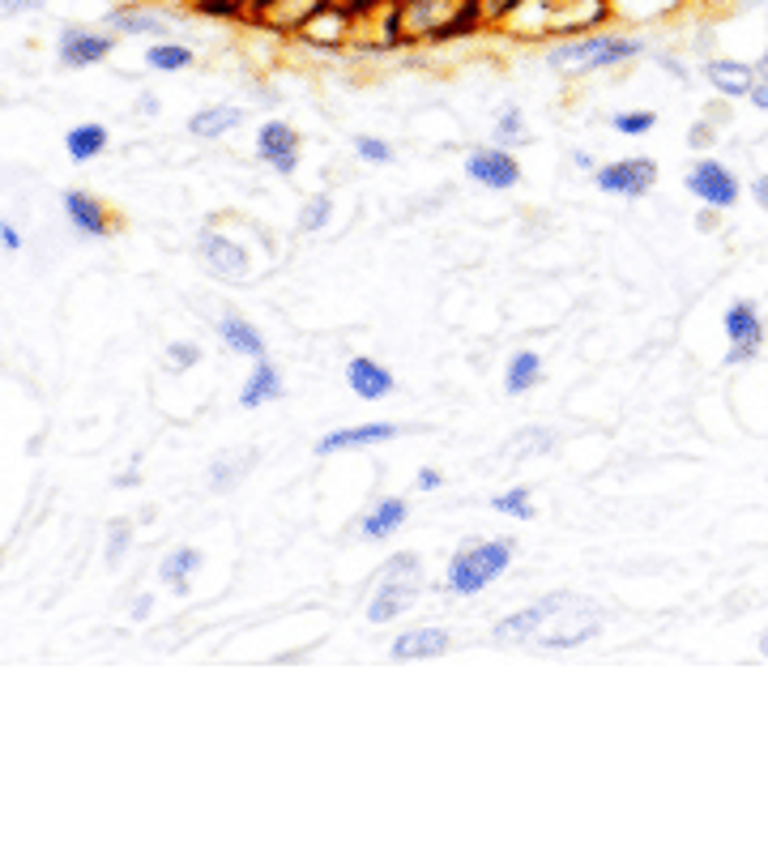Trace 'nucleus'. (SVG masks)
<instances>
[{
	"instance_id": "obj_31",
	"label": "nucleus",
	"mask_w": 768,
	"mask_h": 845,
	"mask_svg": "<svg viewBox=\"0 0 768 845\" xmlns=\"http://www.w3.org/2000/svg\"><path fill=\"white\" fill-rule=\"evenodd\" d=\"M355 154L363 158L367 167H389V163H393V146H389L384 137H367V133L355 137Z\"/></svg>"
},
{
	"instance_id": "obj_30",
	"label": "nucleus",
	"mask_w": 768,
	"mask_h": 845,
	"mask_svg": "<svg viewBox=\"0 0 768 845\" xmlns=\"http://www.w3.org/2000/svg\"><path fill=\"white\" fill-rule=\"evenodd\" d=\"M128 547H133V521H128V517H116V521L107 525V547H103V560H107L111 568H116V564L124 560V555H128Z\"/></svg>"
},
{
	"instance_id": "obj_24",
	"label": "nucleus",
	"mask_w": 768,
	"mask_h": 845,
	"mask_svg": "<svg viewBox=\"0 0 768 845\" xmlns=\"http://www.w3.org/2000/svg\"><path fill=\"white\" fill-rule=\"evenodd\" d=\"M542 385V355L538 350H517L508 363H504V389L512 397H521V393H530Z\"/></svg>"
},
{
	"instance_id": "obj_25",
	"label": "nucleus",
	"mask_w": 768,
	"mask_h": 845,
	"mask_svg": "<svg viewBox=\"0 0 768 845\" xmlns=\"http://www.w3.org/2000/svg\"><path fill=\"white\" fill-rule=\"evenodd\" d=\"M256 449H227V453H218L214 457V470H210V483H214V491H231L239 478L244 474H252V466H256Z\"/></svg>"
},
{
	"instance_id": "obj_37",
	"label": "nucleus",
	"mask_w": 768,
	"mask_h": 845,
	"mask_svg": "<svg viewBox=\"0 0 768 845\" xmlns=\"http://www.w3.org/2000/svg\"><path fill=\"white\" fill-rule=\"evenodd\" d=\"M440 487H444L440 470H419V491H440Z\"/></svg>"
},
{
	"instance_id": "obj_16",
	"label": "nucleus",
	"mask_w": 768,
	"mask_h": 845,
	"mask_svg": "<svg viewBox=\"0 0 768 845\" xmlns=\"http://www.w3.org/2000/svg\"><path fill=\"white\" fill-rule=\"evenodd\" d=\"M282 389L286 385H282L278 363L269 359V355H261V359H252V372L244 380V389H239V406H244V410H261L269 402H278Z\"/></svg>"
},
{
	"instance_id": "obj_35",
	"label": "nucleus",
	"mask_w": 768,
	"mask_h": 845,
	"mask_svg": "<svg viewBox=\"0 0 768 845\" xmlns=\"http://www.w3.org/2000/svg\"><path fill=\"white\" fill-rule=\"evenodd\" d=\"M747 99H751V107H760V111H768V77H756V86L747 90Z\"/></svg>"
},
{
	"instance_id": "obj_9",
	"label": "nucleus",
	"mask_w": 768,
	"mask_h": 845,
	"mask_svg": "<svg viewBox=\"0 0 768 845\" xmlns=\"http://www.w3.org/2000/svg\"><path fill=\"white\" fill-rule=\"evenodd\" d=\"M60 210H64V218H69V227L77 235H86V239H111L116 235V214H111L94 193H86V188H64Z\"/></svg>"
},
{
	"instance_id": "obj_41",
	"label": "nucleus",
	"mask_w": 768,
	"mask_h": 845,
	"mask_svg": "<svg viewBox=\"0 0 768 845\" xmlns=\"http://www.w3.org/2000/svg\"><path fill=\"white\" fill-rule=\"evenodd\" d=\"M658 65H662L666 73H675V77H687V69L679 65V60H670V56H658Z\"/></svg>"
},
{
	"instance_id": "obj_5",
	"label": "nucleus",
	"mask_w": 768,
	"mask_h": 845,
	"mask_svg": "<svg viewBox=\"0 0 768 845\" xmlns=\"http://www.w3.org/2000/svg\"><path fill=\"white\" fill-rule=\"evenodd\" d=\"M683 184L704 210H734L743 197L739 175H734L726 163H717V158H700V163L683 175Z\"/></svg>"
},
{
	"instance_id": "obj_42",
	"label": "nucleus",
	"mask_w": 768,
	"mask_h": 845,
	"mask_svg": "<svg viewBox=\"0 0 768 845\" xmlns=\"http://www.w3.org/2000/svg\"><path fill=\"white\" fill-rule=\"evenodd\" d=\"M5 9H30V5H39V0H0Z\"/></svg>"
},
{
	"instance_id": "obj_22",
	"label": "nucleus",
	"mask_w": 768,
	"mask_h": 845,
	"mask_svg": "<svg viewBox=\"0 0 768 845\" xmlns=\"http://www.w3.org/2000/svg\"><path fill=\"white\" fill-rule=\"evenodd\" d=\"M107 26H111V35H124V39H163L167 35V22L158 18V13H150V9H116L107 18Z\"/></svg>"
},
{
	"instance_id": "obj_14",
	"label": "nucleus",
	"mask_w": 768,
	"mask_h": 845,
	"mask_svg": "<svg viewBox=\"0 0 768 845\" xmlns=\"http://www.w3.org/2000/svg\"><path fill=\"white\" fill-rule=\"evenodd\" d=\"M448 649H453V632L448 628H410L402 636H393L389 658L393 662H431V658H444Z\"/></svg>"
},
{
	"instance_id": "obj_29",
	"label": "nucleus",
	"mask_w": 768,
	"mask_h": 845,
	"mask_svg": "<svg viewBox=\"0 0 768 845\" xmlns=\"http://www.w3.org/2000/svg\"><path fill=\"white\" fill-rule=\"evenodd\" d=\"M495 146H521L525 137H530V129H525V116H521V107H504L500 111V120H495Z\"/></svg>"
},
{
	"instance_id": "obj_7",
	"label": "nucleus",
	"mask_w": 768,
	"mask_h": 845,
	"mask_svg": "<svg viewBox=\"0 0 768 845\" xmlns=\"http://www.w3.org/2000/svg\"><path fill=\"white\" fill-rule=\"evenodd\" d=\"M197 257L222 282H248L252 278V252L239 244V239L222 235V231H201L197 239Z\"/></svg>"
},
{
	"instance_id": "obj_1",
	"label": "nucleus",
	"mask_w": 768,
	"mask_h": 845,
	"mask_svg": "<svg viewBox=\"0 0 768 845\" xmlns=\"http://www.w3.org/2000/svg\"><path fill=\"white\" fill-rule=\"evenodd\" d=\"M645 52V43L636 35H581V39H568V43H555L547 65L564 77H585V73H606Z\"/></svg>"
},
{
	"instance_id": "obj_27",
	"label": "nucleus",
	"mask_w": 768,
	"mask_h": 845,
	"mask_svg": "<svg viewBox=\"0 0 768 845\" xmlns=\"http://www.w3.org/2000/svg\"><path fill=\"white\" fill-rule=\"evenodd\" d=\"M491 513H500L508 521H534V496H530V487H508L500 491V496L491 500Z\"/></svg>"
},
{
	"instance_id": "obj_12",
	"label": "nucleus",
	"mask_w": 768,
	"mask_h": 845,
	"mask_svg": "<svg viewBox=\"0 0 768 845\" xmlns=\"http://www.w3.org/2000/svg\"><path fill=\"white\" fill-rule=\"evenodd\" d=\"M397 436H406L402 423H355V427H338V432L320 436L316 440V453L320 457H333V453H355V449H376V444H389Z\"/></svg>"
},
{
	"instance_id": "obj_38",
	"label": "nucleus",
	"mask_w": 768,
	"mask_h": 845,
	"mask_svg": "<svg viewBox=\"0 0 768 845\" xmlns=\"http://www.w3.org/2000/svg\"><path fill=\"white\" fill-rule=\"evenodd\" d=\"M150 611H154V598L150 594H137L133 598V619H137V624H141V619H150Z\"/></svg>"
},
{
	"instance_id": "obj_13",
	"label": "nucleus",
	"mask_w": 768,
	"mask_h": 845,
	"mask_svg": "<svg viewBox=\"0 0 768 845\" xmlns=\"http://www.w3.org/2000/svg\"><path fill=\"white\" fill-rule=\"evenodd\" d=\"M111 47H116V39H111V35H99V30H77V26H69V30L60 35L56 56H60V65H64V69H90V65H103V60L111 56Z\"/></svg>"
},
{
	"instance_id": "obj_36",
	"label": "nucleus",
	"mask_w": 768,
	"mask_h": 845,
	"mask_svg": "<svg viewBox=\"0 0 768 845\" xmlns=\"http://www.w3.org/2000/svg\"><path fill=\"white\" fill-rule=\"evenodd\" d=\"M687 141H692V146H696V150H704V146H713V129H709V124H696V129H692V133H687Z\"/></svg>"
},
{
	"instance_id": "obj_26",
	"label": "nucleus",
	"mask_w": 768,
	"mask_h": 845,
	"mask_svg": "<svg viewBox=\"0 0 768 845\" xmlns=\"http://www.w3.org/2000/svg\"><path fill=\"white\" fill-rule=\"evenodd\" d=\"M192 47H184V43H150L146 47V65L154 69V73H180V69H188L192 65Z\"/></svg>"
},
{
	"instance_id": "obj_6",
	"label": "nucleus",
	"mask_w": 768,
	"mask_h": 845,
	"mask_svg": "<svg viewBox=\"0 0 768 845\" xmlns=\"http://www.w3.org/2000/svg\"><path fill=\"white\" fill-rule=\"evenodd\" d=\"M559 602H564V594H547V598H538V602H530V607H521V611H512V615H504L500 624L491 628V641L495 645H504V649H534V641H538V632L547 628V619L559 611Z\"/></svg>"
},
{
	"instance_id": "obj_3",
	"label": "nucleus",
	"mask_w": 768,
	"mask_h": 845,
	"mask_svg": "<svg viewBox=\"0 0 768 845\" xmlns=\"http://www.w3.org/2000/svg\"><path fill=\"white\" fill-rule=\"evenodd\" d=\"M423 594V560L419 551H397L384 560V572L367 598V619L372 624H393L397 615H406Z\"/></svg>"
},
{
	"instance_id": "obj_34",
	"label": "nucleus",
	"mask_w": 768,
	"mask_h": 845,
	"mask_svg": "<svg viewBox=\"0 0 768 845\" xmlns=\"http://www.w3.org/2000/svg\"><path fill=\"white\" fill-rule=\"evenodd\" d=\"M0 248H5V252H18L22 248V231L13 227V222H0Z\"/></svg>"
},
{
	"instance_id": "obj_20",
	"label": "nucleus",
	"mask_w": 768,
	"mask_h": 845,
	"mask_svg": "<svg viewBox=\"0 0 768 845\" xmlns=\"http://www.w3.org/2000/svg\"><path fill=\"white\" fill-rule=\"evenodd\" d=\"M218 338H222V346H227L231 355H244V359H261L265 355V338H261V329H256L248 316H222Z\"/></svg>"
},
{
	"instance_id": "obj_32",
	"label": "nucleus",
	"mask_w": 768,
	"mask_h": 845,
	"mask_svg": "<svg viewBox=\"0 0 768 845\" xmlns=\"http://www.w3.org/2000/svg\"><path fill=\"white\" fill-rule=\"evenodd\" d=\"M653 124H658V116H653V111H619V116L611 120V129L623 133V137H645Z\"/></svg>"
},
{
	"instance_id": "obj_21",
	"label": "nucleus",
	"mask_w": 768,
	"mask_h": 845,
	"mask_svg": "<svg viewBox=\"0 0 768 845\" xmlns=\"http://www.w3.org/2000/svg\"><path fill=\"white\" fill-rule=\"evenodd\" d=\"M205 564V555L197 547H175L163 555V564H158V581H163L167 589H175V594H188V585L192 577H197V568Z\"/></svg>"
},
{
	"instance_id": "obj_44",
	"label": "nucleus",
	"mask_w": 768,
	"mask_h": 845,
	"mask_svg": "<svg viewBox=\"0 0 768 845\" xmlns=\"http://www.w3.org/2000/svg\"><path fill=\"white\" fill-rule=\"evenodd\" d=\"M760 658H768V628L760 632Z\"/></svg>"
},
{
	"instance_id": "obj_33",
	"label": "nucleus",
	"mask_w": 768,
	"mask_h": 845,
	"mask_svg": "<svg viewBox=\"0 0 768 845\" xmlns=\"http://www.w3.org/2000/svg\"><path fill=\"white\" fill-rule=\"evenodd\" d=\"M163 363H167V372H188V368H197V363H201V346H197V342H171L167 355H163Z\"/></svg>"
},
{
	"instance_id": "obj_40",
	"label": "nucleus",
	"mask_w": 768,
	"mask_h": 845,
	"mask_svg": "<svg viewBox=\"0 0 768 845\" xmlns=\"http://www.w3.org/2000/svg\"><path fill=\"white\" fill-rule=\"evenodd\" d=\"M572 167H576V171H598V158L585 154V150H572Z\"/></svg>"
},
{
	"instance_id": "obj_39",
	"label": "nucleus",
	"mask_w": 768,
	"mask_h": 845,
	"mask_svg": "<svg viewBox=\"0 0 768 845\" xmlns=\"http://www.w3.org/2000/svg\"><path fill=\"white\" fill-rule=\"evenodd\" d=\"M751 197H756L760 210H768V171H764V175H756V184H751Z\"/></svg>"
},
{
	"instance_id": "obj_11",
	"label": "nucleus",
	"mask_w": 768,
	"mask_h": 845,
	"mask_svg": "<svg viewBox=\"0 0 768 845\" xmlns=\"http://www.w3.org/2000/svg\"><path fill=\"white\" fill-rule=\"evenodd\" d=\"M256 158L278 175H295L299 171V133L286 120H265L261 129H256Z\"/></svg>"
},
{
	"instance_id": "obj_18",
	"label": "nucleus",
	"mask_w": 768,
	"mask_h": 845,
	"mask_svg": "<svg viewBox=\"0 0 768 845\" xmlns=\"http://www.w3.org/2000/svg\"><path fill=\"white\" fill-rule=\"evenodd\" d=\"M704 77H709V86L722 99H747V90L756 86V69L743 65V60H722V56L704 65Z\"/></svg>"
},
{
	"instance_id": "obj_23",
	"label": "nucleus",
	"mask_w": 768,
	"mask_h": 845,
	"mask_svg": "<svg viewBox=\"0 0 768 845\" xmlns=\"http://www.w3.org/2000/svg\"><path fill=\"white\" fill-rule=\"evenodd\" d=\"M107 146H111V133L103 124H73V129L64 133V154H69L73 163H94Z\"/></svg>"
},
{
	"instance_id": "obj_2",
	"label": "nucleus",
	"mask_w": 768,
	"mask_h": 845,
	"mask_svg": "<svg viewBox=\"0 0 768 845\" xmlns=\"http://www.w3.org/2000/svg\"><path fill=\"white\" fill-rule=\"evenodd\" d=\"M512 555H517V542L512 538H483V542L461 547L444 572L448 594H461V598L483 594L487 585H495L512 568Z\"/></svg>"
},
{
	"instance_id": "obj_15",
	"label": "nucleus",
	"mask_w": 768,
	"mask_h": 845,
	"mask_svg": "<svg viewBox=\"0 0 768 845\" xmlns=\"http://www.w3.org/2000/svg\"><path fill=\"white\" fill-rule=\"evenodd\" d=\"M346 385L355 397H363V402H384L393 389H397V380L393 372L384 368L380 359H367V355H355L346 363Z\"/></svg>"
},
{
	"instance_id": "obj_43",
	"label": "nucleus",
	"mask_w": 768,
	"mask_h": 845,
	"mask_svg": "<svg viewBox=\"0 0 768 845\" xmlns=\"http://www.w3.org/2000/svg\"><path fill=\"white\" fill-rule=\"evenodd\" d=\"M756 77H768V52L760 56V65H756Z\"/></svg>"
},
{
	"instance_id": "obj_28",
	"label": "nucleus",
	"mask_w": 768,
	"mask_h": 845,
	"mask_svg": "<svg viewBox=\"0 0 768 845\" xmlns=\"http://www.w3.org/2000/svg\"><path fill=\"white\" fill-rule=\"evenodd\" d=\"M329 214H333V197H329V193L308 197V201H303V210H299V218H295L299 235H316V231H325V227H329Z\"/></svg>"
},
{
	"instance_id": "obj_10",
	"label": "nucleus",
	"mask_w": 768,
	"mask_h": 845,
	"mask_svg": "<svg viewBox=\"0 0 768 845\" xmlns=\"http://www.w3.org/2000/svg\"><path fill=\"white\" fill-rule=\"evenodd\" d=\"M466 180L491 188V193H508L521 184V163L504 146H478L466 154Z\"/></svg>"
},
{
	"instance_id": "obj_8",
	"label": "nucleus",
	"mask_w": 768,
	"mask_h": 845,
	"mask_svg": "<svg viewBox=\"0 0 768 845\" xmlns=\"http://www.w3.org/2000/svg\"><path fill=\"white\" fill-rule=\"evenodd\" d=\"M726 363L730 368H739V363H751L760 355V346H764V316L760 308L751 304V299H739V304H730L726 308Z\"/></svg>"
},
{
	"instance_id": "obj_19",
	"label": "nucleus",
	"mask_w": 768,
	"mask_h": 845,
	"mask_svg": "<svg viewBox=\"0 0 768 845\" xmlns=\"http://www.w3.org/2000/svg\"><path fill=\"white\" fill-rule=\"evenodd\" d=\"M244 124V107H231V103H218V107H201L188 116V133L197 141H218L235 133Z\"/></svg>"
},
{
	"instance_id": "obj_4",
	"label": "nucleus",
	"mask_w": 768,
	"mask_h": 845,
	"mask_svg": "<svg viewBox=\"0 0 768 845\" xmlns=\"http://www.w3.org/2000/svg\"><path fill=\"white\" fill-rule=\"evenodd\" d=\"M594 184L598 193L606 197H645L653 193V184H658V163H653L649 154H632V158H615V163H602L594 171Z\"/></svg>"
},
{
	"instance_id": "obj_17",
	"label": "nucleus",
	"mask_w": 768,
	"mask_h": 845,
	"mask_svg": "<svg viewBox=\"0 0 768 845\" xmlns=\"http://www.w3.org/2000/svg\"><path fill=\"white\" fill-rule=\"evenodd\" d=\"M406 521H410V504H406L402 496H384V500H376V504L363 513V521H359V538H363V542H384L389 534L402 530Z\"/></svg>"
}]
</instances>
